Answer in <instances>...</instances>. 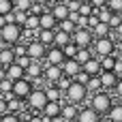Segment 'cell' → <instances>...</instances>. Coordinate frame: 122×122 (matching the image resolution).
<instances>
[{
    "instance_id": "obj_38",
    "label": "cell",
    "mask_w": 122,
    "mask_h": 122,
    "mask_svg": "<svg viewBox=\"0 0 122 122\" xmlns=\"http://www.w3.org/2000/svg\"><path fill=\"white\" fill-rule=\"evenodd\" d=\"M13 13V0H0V15Z\"/></svg>"
},
{
    "instance_id": "obj_42",
    "label": "cell",
    "mask_w": 122,
    "mask_h": 122,
    "mask_svg": "<svg viewBox=\"0 0 122 122\" xmlns=\"http://www.w3.org/2000/svg\"><path fill=\"white\" fill-rule=\"evenodd\" d=\"M13 15H15V24L24 28V24H26V17H28V13H24V11H13Z\"/></svg>"
},
{
    "instance_id": "obj_22",
    "label": "cell",
    "mask_w": 122,
    "mask_h": 122,
    "mask_svg": "<svg viewBox=\"0 0 122 122\" xmlns=\"http://www.w3.org/2000/svg\"><path fill=\"white\" fill-rule=\"evenodd\" d=\"M77 105H73V103H62V109H60V116L64 118V120H75L77 118Z\"/></svg>"
},
{
    "instance_id": "obj_23",
    "label": "cell",
    "mask_w": 122,
    "mask_h": 122,
    "mask_svg": "<svg viewBox=\"0 0 122 122\" xmlns=\"http://www.w3.org/2000/svg\"><path fill=\"white\" fill-rule=\"evenodd\" d=\"M90 32H92V36H94V39H105V36H112V28H109L107 24H103V21H99V24H97Z\"/></svg>"
},
{
    "instance_id": "obj_33",
    "label": "cell",
    "mask_w": 122,
    "mask_h": 122,
    "mask_svg": "<svg viewBox=\"0 0 122 122\" xmlns=\"http://www.w3.org/2000/svg\"><path fill=\"white\" fill-rule=\"evenodd\" d=\"M58 30H62V32H66V34H73V32L77 30V26H75L71 19H64V21H58Z\"/></svg>"
},
{
    "instance_id": "obj_34",
    "label": "cell",
    "mask_w": 122,
    "mask_h": 122,
    "mask_svg": "<svg viewBox=\"0 0 122 122\" xmlns=\"http://www.w3.org/2000/svg\"><path fill=\"white\" fill-rule=\"evenodd\" d=\"M71 84H73V79H71V77H66V75H62V77H60V79H58L54 86H56V88H58V90L64 94V92L69 90V86H71Z\"/></svg>"
},
{
    "instance_id": "obj_18",
    "label": "cell",
    "mask_w": 122,
    "mask_h": 122,
    "mask_svg": "<svg viewBox=\"0 0 122 122\" xmlns=\"http://www.w3.org/2000/svg\"><path fill=\"white\" fill-rule=\"evenodd\" d=\"M49 13L56 17V21H64V19H69V15H71V11H69L66 4H51Z\"/></svg>"
},
{
    "instance_id": "obj_47",
    "label": "cell",
    "mask_w": 122,
    "mask_h": 122,
    "mask_svg": "<svg viewBox=\"0 0 122 122\" xmlns=\"http://www.w3.org/2000/svg\"><path fill=\"white\" fill-rule=\"evenodd\" d=\"M114 73L122 77V58H116V66H114Z\"/></svg>"
},
{
    "instance_id": "obj_12",
    "label": "cell",
    "mask_w": 122,
    "mask_h": 122,
    "mask_svg": "<svg viewBox=\"0 0 122 122\" xmlns=\"http://www.w3.org/2000/svg\"><path fill=\"white\" fill-rule=\"evenodd\" d=\"M60 109H62V101H47V105L43 107V112H41V116L45 118V120H54V118H58L60 116Z\"/></svg>"
},
{
    "instance_id": "obj_3",
    "label": "cell",
    "mask_w": 122,
    "mask_h": 122,
    "mask_svg": "<svg viewBox=\"0 0 122 122\" xmlns=\"http://www.w3.org/2000/svg\"><path fill=\"white\" fill-rule=\"evenodd\" d=\"M64 99H66V103L79 105V103H84V101L88 99V90H86V86H81V84L73 81V84L69 86V90L64 92Z\"/></svg>"
},
{
    "instance_id": "obj_49",
    "label": "cell",
    "mask_w": 122,
    "mask_h": 122,
    "mask_svg": "<svg viewBox=\"0 0 122 122\" xmlns=\"http://www.w3.org/2000/svg\"><path fill=\"white\" fill-rule=\"evenodd\" d=\"M114 94H116V97L122 101V77L118 79V84H116V88H114Z\"/></svg>"
},
{
    "instance_id": "obj_30",
    "label": "cell",
    "mask_w": 122,
    "mask_h": 122,
    "mask_svg": "<svg viewBox=\"0 0 122 122\" xmlns=\"http://www.w3.org/2000/svg\"><path fill=\"white\" fill-rule=\"evenodd\" d=\"M90 58H94V56H92V49H90V47H86V49H77V54H75V60H77L81 66H84V64H86Z\"/></svg>"
},
{
    "instance_id": "obj_14",
    "label": "cell",
    "mask_w": 122,
    "mask_h": 122,
    "mask_svg": "<svg viewBox=\"0 0 122 122\" xmlns=\"http://www.w3.org/2000/svg\"><path fill=\"white\" fill-rule=\"evenodd\" d=\"M60 77H62V69H60V66H51V64H47V66L43 69V79H45L47 84H56Z\"/></svg>"
},
{
    "instance_id": "obj_32",
    "label": "cell",
    "mask_w": 122,
    "mask_h": 122,
    "mask_svg": "<svg viewBox=\"0 0 122 122\" xmlns=\"http://www.w3.org/2000/svg\"><path fill=\"white\" fill-rule=\"evenodd\" d=\"M30 9H32V0H13V11L30 13Z\"/></svg>"
},
{
    "instance_id": "obj_8",
    "label": "cell",
    "mask_w": 122,
    "mask_h": 122,
    "mask_svg": "<svg viewBox=\"0 0 122 122\" xmlns=\"http://www.w3.org/2000/svg\"><path fill=\"white\" fill-rule=\"evenodd\" d=\"M45 51H47V47L41 45L39 41H30V43H26V56H28L32 62H41V60H45Z\"/></svg>"
},
{
    "instance_id": "obj_28",
    "label": "cell",
    "mask_w": 122,
    "mask_h": 122,
    "mask_svg": "<svg viewBox=\"0 0 122 122\" xmlns=\"http://www.w3.org/2000/svg\"><path fill=\"white\" fill-rule=\"evenodd\" d=\"M116 58H118L116 54L99 58V60H101V71H114V66H116Z\"/></svg>"
},
{
    "instance_id": "obj_7",
    "label": "cell",
    "mask_w": 122,
    "mask_h": 122,
    "mask_svg": "<svg viewBox=\"0 0 122 122\" xmlns=\"http://www.w3.org/2000/svg\"><path fill=\"white\" fill-rule=\"evenodd\" d=\"M71 41H73L79 49H86V47H92L94 36H92V32H90L88 28H77V30L71 34Z\"/></svg>"
},
{
    "instance_id": "obj_15",
    "label": "cell",
    "mask_w": 122,
    "mask_h": 122,
    "mask_svg": "<svg viewBox=\"0 0 122 122\" xmlns=\"http://www.w3.org/2000/svg\"><path fill=\"white\" fill-rule=\"evenodd\" d=\"M2 99L6 101V112H9V114H17V116H19V112H24V101L15 99L13 94H6V97H2Z\"/></svg>"
},
{
    "instance_id": "obj_19",
    "label": "cell",
    "mask_w": 122,
    "mask_h": 122,
    "mask_svg": "<svg viewBox=\"0 0 122 122\" xmlns=\"http://www.w3.org/2000/svg\"><path fill=\"white\" fill-rule=\"evenodd\" d=\"M43 77V66H41V62H32L28 69H26V79H30L32 84L34 81H39Z\"/></svg>"
},
{
    "instance_id": "obj_60",
    "label": "cell",
    "mask_w": 122,
    "mask_h": 122,
    "mask_svg": "<svg viewBox=\"0 0 122 122\" xmlns=\"http://www.w3.org/2000/svg\"><path fill=\"white\" fill-rule=\"evenodd\" d=\"M0 47H2V41H0Z\"/></svg>"
},
{
    "instance_id": "obj_55",
    "label": "cell",
    "mask_w": 122,
    "mask_h": 122,
    "mask_svg": "<svg viewBox=\"0 0 122 122\" xmlns=\"http://www.w3.org/2000/svg\"><path fill=\"white\" fill-rule=\"evenodd\" d=\"M32 2H34V4H41V6H45V4H49L51 0H32Z\"/></svg>"
},
{
    "instance_id": "obj_29",
    "label": "cell",
    "mask_w": 122,
    "mask_h": 122,
    "mask_svg": "<svg viewBox=\"0 0 122 122\" xmlns=\"http://www.w3.org/2000/svg\"><path fill=\"white\" fill-rule=\"evenodd\" d=\"M43 90H45V97H47V101H56V103H58V101L62 99V92H60V90H58L54 84H49V86H47V88H43Z\"/></svg>"
},
{
    "instance_id": "obj_44",
    "label": "cell",
    "mask_w": 122,
    "mask_h": 122,
    "mask_svg": "<svg viewBox=\"0 0 122 122\" xmlns=\"http://www.w3.org/2000/svg\"><path fill=\"white\" fill-rule=\"evenodd\" d=\"M66 6H69L71 13H77L79 6H81V2H79V0H66Z\"/></svg>"
},
{
    "instance_id": "obj_46",
    "label": "cell",
    "mask_w": 122,
    "mask_h": 122,
    "mask_svg": "<svg viewBox=\"0 0 122 122\" xmlns=\"http://www.w3.org/2000/svg\"><path fill=\"white\" fill-rule=\"evenodd\" d=\"M97 24H99V17H97V13H94V15H90V17H88V30H92Z\"/></svg>"
},
{
    "instance_id": "obj_39",
    "label": "cell",
    "mask_w": 122,
    "mask_h": 122,
    "mask_svg": "<svg viewBox=\"0 0 122 122\" xmlns=\"http://www.w3.org/2000/svg\"><path fill=\"white\" fill-rule=\"evenodd\" d=\"M15 64H17V66H21V69L26 71V69H28V66L32 64V60H30V58H28V56L24 54V56H17V58H15Z\"/></svg>"
},
{
    "instance_id": "obj_13",
    "label": "cell",
    "mask_w": 122,
    "mask_h": 122,
    "mask_svg": "<svg viewBox=\"0 0 122 122\" xmlns=\"http://www.w3.org/2000/svg\"><path fill=\"white\" fill-rule=\"evenodd\" d=\"M62 75H66V77H71V79H75V75L81 71V64L75 60V58H71V60H64L62 62Z\"/></svg>"
},
{
    "instance_id": "obj_17",
    "label": "cell",
    "mask_w": 122,
    "mask_h": 122,
    "mask_svg": "<svg viewBox=\"0 0 122 122\" xmlns=\"http://www.w3.org/2000/svg\"><path fill=\"white\" fill-rule=\"evenodd\" d=\"M77 120L79 122H101V116L94 109H90V107H81L77 112Z\"/></svg>"
},
{
    "instance_id": "obj_1",
    "label": "cell",
    "mask_w": 122,
    "mask_h": 122,
    "mask_svg": "<svg viewBox=\"0 0 122 122\" xmlns=\"http://www.w3.org/2000/svg\"><path fill=\"white\" fill-rule=\"evenodd\" d=\"M114 105V101H112V97H109V92H105V90H101V92H97V94H90V109H94L99 116H107V112H109V107Z\"/></svg>"
},
{
    "instance_id": "obj_4",
    "label": "cell",
    "mask_w": 122,
    "mask_h": 122,
    "mask_svg": "<svg viewBox=\"0 0 122 122\" xmlns=\"http://www.w3.org/2000/svg\"><path fill=\"white\" fill-rule=\"evenodd\" d=\"M26 105L34 112V114H41L43 112V107L47 105V97H45V90L43 88H34L30 94H28V99H26Z\"/></svg>"
},
{
    "instance_id": "obj_43",
    "label": "cell",
    "mask_w": 122,
    "mask_h": 122,
    "mask_svg": "<svg viewBox=\"0 0 122 122\" xmlns=\"http://www.w3.org/2000/svg\"><path fill=\"white\" fill-rule=\"evenodd\" d=\"M88 79H90V75H88V73H84V71H79V73L75 75V79H73V81H77V84L86 86V84H88Z\"/></svg>"
},
{
    "instance_id": "obj_58",
    "label": "cell",
    "mask_w": 122,
    "mask_h": 122,
    "mask_svg": "<svg viewBox=\"0 0 122 122\" xmlns=\"http://www.w3.org/2000/svg\"><path fill=\"white\" fill-rule=\"evenodd\" d=\"M79 2H81V4H84V2H90V0H79Z\"/></svg>"
},
{
    "instance_id": "obj_48",
    "label": "cell",
    "mask_w": 122,
    "mask_h": 122,
    "mask_svg": "<svg viewBox=\"0 0 122 122\" xmlns=\"http://www.w3.org/2000/svg\"><path fill=\"white\" fill-rule=\"evenodd\" d=\"M26 122H49V120H45L41 114H32V116H30V118H28Z\"/></svg>"
},
{
    "instance_id": "obj_59",
    "label": "cell",
    "mask_w": 122,
    "mask_h": 122,
    "mask_svg": "<svg viewBox=\"0 0 122 122\" xmlns=\"http://www.w3.org/2000/svg\"><path fill=\"white\" fill-rule=\"evenodd\" d=\"M69 122H79V120H77V118H75V120H69Z\"/></svg>"
},
{
    "instance_id": "obj_36",
    "label": "cell",
    "mask_w": 122,
    "mask_h": 122,
    "mask_svg": "<svg viewBox=\"0 0 122 122\" xmlns=\"http://www.w3.org/2000/svg\"><path fill=\"white\" fill-rule=\"evenodd\" d=\"M81 17H90V15H94V6L90 4V2H84L81 6H79V11H77Z\"/></svg>"
},
{
    "instance_id": "obj_56",
    "label": "cell",
    "mask_w": 122,
    "mask_h": 122,
    "mask_svg": "<svg viewBox=\"0 0 122 122\" xmlns=\"http://www.w3.org/2000/svg\"><path fill=\"white\" fill-rule=\"evenodd\" d=\"M49 122H66V120H64L62 116H58V118H54V120H49Z\"/></svg>"
},
{
    "instance_id": "obj_26",
    "label": "cell",
    "mask_w": 122,
    "mask_h": 122,
    "mask_svg": "<svg viewBox=\"0 0 122 122\" xmlns=\"http://www.w3.org/2000/svg\"><path fill=\"white\" fill-rule=\"evenodd\" d=\"M71 43V34H66V32H62V30H56V34H54V45L56 47H64V45H69Z\"/></svg>"
},
{
    "instance_id": "obj_50",
    "label": "cell",
    "mask_w": 122,
    "mask_h": 122,
    "mask_svg": "<svg viewBox=\"0 0 122 122\" xmlns=\"http://www.w3.org/2000/svg\"><path fill=\"white\" fill-rule=\"evenodd\" d=\"M90 4L94 9H103V6H107V0H90Z\"/></svg>"
},
{
    "instance_id": "obj_10",
    "label": "cell",
    "mask_w": 122,
    "mask_h": 122,
    "mask_svg": "<svg viewBox=\"0 0 122 122\" xmlns=\"http://www.w3.org/2000/svg\"><path fill=\"white\" fill-rule=\"evenodd\" d=\"M99 79H101V88H103L105 92H109V90H114V88H116V84H118V79H120V77H118L114 71H101Z\"/></svg>"
},
{
    "instance_id": "obj_35",
    "label": "cell",
    "mask_w": 122,
    "mask_h": 122,
    "mask_svg": "<svg viewBox=\"0 0 122 122\" xmlns=\"http://www.w3.org/2000/svg\"><path fill=\"white\" fill-rule=\"evenodd\" d=\"M77 49H79V47H77V45H75V43L71 41L69 45H64V47H62V54H64V58H66V60H71V58H75Z\"/></svg>"
},
{
    "instance_id": "obj_20",
    "label": "cell",
    "mask_w": 122,
    "mask_h": 122,
    "mask_svg": "<svg viewBox=\"0 0 122 122\" xmlns=\"http://www.w3.org/2000/svg\"><path fill=\"white\" fill-rule=\"evenodd\" d=\"M13 62H15V54H13V49L2 45V47H0V66L6 69V66H11Z\"/></svg>"
},
{
    "instance_id": "obj_40",
    "label": "cell",
    "mask_w": 122,
    "mask_h": 122,
    "mask_svg": "<svg viewBox=\"0 0 122 122\" xmlns=\"http://www.w3.org/2000/svg\"><path fill=\"white\" fill-rule=\"evenodd\" d=\"M107 9L112 13H122V0H107Z\"/></svg>"
},
{
    "instance_id": "obj_24",
    "label": "cell",
    "mask_w": 122,
    "mask_h": 122,
    "mask_svg": "<svg viewBox=\"0 0 122 122\" xmlns=\"http://www.w3.org/2000/svg\"><path fill=\"white\" fill-rule=\"evenodd\" d=\"M54 34H56V30H39L36 41L41 45H45V47H51L54 45Z\"/></svg>"
},
{
    "instance_id": "obj_16",
    "label": "cell",
    "mask_w": 122,
    "mask_h": 122,
    "mask_svg": "<svg viewBox=\"0 0 122 122\" xmlns=\"http://www.w3.org/2000/svg\"><path fill=\"white\" fill-rule=\"evenodd\" d=\"M81 71L88 73L90 77H99V75H101V60H99V58H90V60L81 66Z\"/></svg>"
},
{
    "instance_id": "obj_54",
    "label": "cell",
    "mask_w": 122,
    "mask_h": 122,
    "mask_svg": "<svg viewBox=\"0 0 122 122\" xmlns=\"http://www.w3.org/2000/svg\"><path fill=\"white\" fill-rule=\"evenodd\" d=\"M2 79H6V69H4V66H0V81H2Z\"/></svg>"
},
{
    "instance_id": "obj_53",
    "label": "cell",
    "mask_w": 122,
    "mask_h": 122,
    "mask_svg": "<svg viewBox=\"0 0 122 122\" xmlns=\"http://www.w3.org/2000/svg\"><path fill=\"white\" fill-rule=\"evenodd\" d=\"M112 34H116V39H122V24L116 28V30H114V32H112Z\"/></svg>"
},
{
    "instance_id": "obj_6",
    "label": "cell",
    "mask_w": 122,
    "mask_h": 122,
    "mask_svg": "<svg viewBox=\"0 0 122 122\" xmlns=\"http://www.w3.org/2000/svg\"><path fill=\"white\" fill-rule=\"evenodd\" d=\"M34 90V84L30 81V79H17V81H13V88H11V94L15 97V99H19V101H26L28 99V94Z\"/></svg>"
},
{
    "instance_id": "obj_37",
    "label": "cell",
    "mask_w": 122,
    "mask_h": 122,
    "mask_svg": "<svg viewBox=\"0 0 122 122\" xmlns=\"http://www.w3.org/2000/svg\"><path fill=\"white\" fill-rule=\"evenodd\" d=\"M120 24H122V15L120 13H112V17H109V21H107V26L112 28V32H114Z\"/></svg>"
},
{
    "instance_id": "obj_2",
    "label": "cell",
    "mask_w": 122,
    "mask_h": 122,
    "mask_svg": "<svg viewBox=\"0 0 122 122\" xmlns=\"http://www.w3.org/2000/svg\"><path fill=\"white\" fill-rule=\"evenodd\" d=\"M21 26H17V24H4L2 28H0V41H2V45H6V47H13L15 43H19L21 41Z\"/></svg>"
},
{
    "instance_id": "obj_11",
    "label": "cell",
    "mask_w": 122,
    "mask_h": 122,
    "mask_svg": "<svg viewBox=\"0 0 122 122\" xmlns=\"http://www.w3.org/2000/svg\"><path fill=\"white\" fill-rule=\"evenodd\" d=\"M39 30H58V21L49 11H43L39 15Z\"/></svg>"
},
{
    "instance_id": "obj_21",
    "label": "cell",
    "mask_w": 122,
    "mask_h": 122,
    "mask_svg": "<svg viewBox=\"0 0 122 122\" xmlns=\"http://www.w3.org/2000/svg\"><path fill=\"white\" fill-rule=\"evenodd\" d=\"M24 77H26V71H24L21 66H17L15 62H13L11 66H6V79L17 81V79H24Z\"/></svg>"
},
{
    "instance_id": "obj_41",
    "label": "cell",
    "mask_w": 122,
    "mask_h": 122,
    "mask_svg": "<svg viewBox=\"0 0 122 122\" xmlns=\"http://www.w3.org/2000/svg\"><path fill=\"white\" fill-rule=\"evenodd\" d=\"M11 88H13V81H11V79H2V81H0V92H2V97L11 94Z\"/></svg>"
},
{
    "instance_id": "obj_51",
    "label": "cell",
    "mask_w": 122,
    "mask_h": 122,
    "mask_svg": "<svg viewBox=\"0 0 122 122\" xmlns=\"http://www.w3.org/2000/svg\"><path fill=\"white\" fill-rule=\"evenodd\" d=\"M114 54H116L118 58H122V39L116 41V49H114Z\"/></svg>"
},
{
    "instance_id": "obj_45",
    "label": "cell",
    "mask_w": 122,
    "mask_h": 122,
    "mask_svg": "<svg viewBox=\"0 0 122 122\" xmlns=\"http://www.w3.org/2000/svg\"><path fill=\"white\" fill-rule=\"evenodd\" d=\"M0 122H21V118H19L17 114H4V116L0 118Z\"/></svg>"
},
{
    "instance_id": "obj_31",
    "label": "cell",
    "mask_w": 122,
    "mask_h": 122,
    "mask_svg": "<svg viewBox=\"0 0 122 122\" xmlns=\"http://www.w3.org/2000/svg\"><path fill=\"white\" fill-rule=\"evenodd\" d=\"M86 90H88V94H97V92H101V90H103V88H101V79H99V77H90L88 84H86Z\"/></svg>"
},
{
    "instance_id": "obj_57",
    "label": "cell",
    "mask_w": 122,
    "mask_h": 122,
    "mask_svg": "<svg viewBox=\"0 0 122 122\" xmlns=\"http://www.w3.org/2000/svg\"><path fill=\"white\" fill-rule=\"evenodd\" d=\"M4 24H6V21H4V15H0V28H2Z\"/></svg>"
},
{
    "instance_id": "obj_9",
    "label": "cell",
    "mask_w": 122,
    "mask_h": 122,
    "mask_svg": "<svg viewBox=\"0 0 122 122\" xmlns=\"http://www.w3.org/2000/svg\"><path fill=\"white\" fill-rule=\"evenodd\" d=\"M45 60H47V64H51V66H62V62H64L66 58H64V54H62L60 47L51 45V47H47V51H45Z\"/></svg>"
},
{
    "instance_id": "obj_27",
    "label": "cell",
    "mask_w": 122,
    "mask_h": 122,
    "mask_svg": "<svg viewBox=\"0 0 122 122\" xmlns=\"http://www.w3.org/2000/svg\"><path fill=\"white\" fill-rule=\"evenodd\" d=\"M24 30H28V32H36V30H39V15H32V13H28V17H26V24H24Z\"/></svg>"
},
{
    "instance_id": "obj_25",
    "label": "cell",
    "mask_w": 122,
    "mask_h": 122,
    "mask_svg": "<svg viewBox=\"0 0 122 122\" xmlns=\"http://www.w3.org/2000/svg\"><path fill=\"white\" fill-rule=\"evenodd\" d=\"M107 120L109 122H122V103H114L107 112Z\"/></svg>"
},
{
    "instance_id": "obj_52",
    "label": "cell",
    "mask_w": 122,
    "mask_h": 122,
    "mask_svg": "<svg viewBox=\"0 0 122 122\" xmlns=\"http://www.w3.org/2000/svg\"><path fill=\"white\" fill-rule=\"evenodd\" d=\"M4 114H9V112H6V101H4V99L0 97V118H2Z\"/></svg>"
},
{
    "instance_id": "obj_5",
    "label": "cell",
    "mask_w": 122,
    "mask_h": 122,
    "mask_svg": "<svg viewBox=\"0 0 122 122\" xmlns=\"http://www.w3.org/2000/svg\"><path fill=\"white\" fill-rule=\"evenodd\" d=\"M92 49H94V54H97L99 58H103V56H112V54H114V49H116V41H114L112 36H105V39H94Z\"/></svg>"
}]
</instances>
